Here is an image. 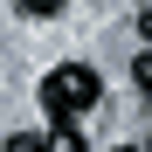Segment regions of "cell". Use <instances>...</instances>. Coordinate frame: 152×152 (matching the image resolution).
<instances>
[{"label":"cell","instance_id":"cell-1","mask_svg":"<svg viewBox=\"0 0 152 152\" xmlns=\"http://www.w3.org/2000/svg\"><path fill=\"white\" fill-rule=\"evenodd\" d=\"M97 97H104V83H97L90 62H56L42 76V111L48 118H76V111H90Z\"/></svg>","mask_w":152,"mask_h":152},{"label":"cell","instance_id":"cell-2","mask_svg":"<svg viewBox=\"0 0 152 152\" xmlns=\"http://www.w3.org/2000/svg\"><path fill=\"white\" fill-rule=\"evenodd\" d=\"M48 152H90V138L76 132V118H56V124H48Z\"/></svg>","mask_w":152,"mask_h":152},{"label":"cell","instance_id":"cell-3","mask_svg":"<svg viewBox=\"0 0 152 152\" xmlns=\"http://www.w3.org/2000/svg\"><path fill=\"white\" fill-rule=\"evenodd\" d=\"M7 152H48V132H14Z\"/></svg>","mask_w":152,"mask_h":152},{"label":"cell","instance_id":"cell-4","mask_svg":"<svg viewBox=\"0 0 152 152\" xmlns=\"http://www.w3.org/2000/svg\"><path fill=\"white\" fill-rule=\"evenodd\" d=\"M132 83H138V90H145V97H152V48H145V56H138V62H132Z\"/></svg>","mask_w":152,"mask_h":152},{"label":"cell","instance_id":"cell-5","mask_svg":"<svg viewBox=\"0 0 152 152\" xmlns=\"http://www.w3.org/2000/svg\"><path fill=\"white\" fill-rule=\"evenodd\" d=\"M56 7H62V0H21V14H35V21H48Z\"/></svg>","mask_w":152,"mask_h":152},{"label":"cell","instance_id":"cell-6","mask_svg":"<svg viewBox=\"0 0 152 152\" xmlns=\"http://www.w3.org/2000/svg\"><path fill=\"white\" fill-rule=\"evenodd\" d=\"M138 35H145V42H152V7H145V14H138Z\"/></svg>","mask_w":152,"mask_h":152},{"label":"cell","instance_id":"cell-7","mask_svg":"<svg viewBox=\"0 0 152 152\" xmlns=\"http://www.w3.org/2000/svg\"><path fill=\"white\" fill-rule=\"evenodd\" d=\"M118 152H138V145H118Z\"/></svg>","mask_w":152,"mask_h":152},{"label":"cell","instance_id":"cell-8","mask_svg":"<svg viewBox=\"0 0 152 152\" xmlns=\"http://www.w3.org/2000/svg\"><path fill=\"white\" fill-rule=\"evenodd\" d=\"M145 152H152V145H145Z\"/></svg>","mask_w":152,"mask_h":152}]
</instances>
